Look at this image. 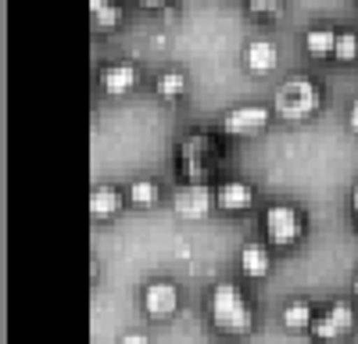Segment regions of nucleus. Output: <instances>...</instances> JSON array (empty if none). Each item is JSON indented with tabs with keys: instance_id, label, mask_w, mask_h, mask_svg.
Here are the masks:
<instances>
[{
	"instance_id": "1",
	"label": "nucleus",
	"mask_w": 358,
	"mask_h": 344,
	"mask_svg": "<svg viewBox=\"0 0 358 344\" xmlns=\"http://www.w3.org/2000/svg\"><path fill=\"white\" fill-rule=\"evenodd\" d=\"M208 312H212L215 330H222V334H251L255 330V305L233 280H219L212 287Z\"/></svg>"
},
{
	"instance_id": "2",
	"label": "nucleus",
	"mask_w": 358,
	"mask_h": 344,
	"mask_svg": "<svg viewBox=\"0 0 358 344\" xmlns=\"http://www.w3.org/2000/svg\"><path fill=\"white\" fill-rule=\"evenodd\" d=\"M176 162H179V172H183L187 180L204 183V180L219 169V162H222V148H219V140H215L212 133H204V129H190V133L179 136Z\"/></svg>"
},
{
	"instance_id": "3",
	"label": "nucleus",
	"mask_w": 358,
	"mask_h": 344,
	"mask_svg": "<svg viewBox=\"0 0 358 344\" xmlns=\"http://www.w3.org/2000/svg\"><path fill=\"white\" fill-rule=\"evenodd\" d=\"M319 108H322V86L312 76H290L276 90V115L287 122L312 119Z\"/></svg>"
},
{
	"instance_id": "4",
	"label": "nucleus",
	"mask_w": 358,
	"mask_h": 344,
	"mask_svg": "<svg viewBox=\"0 0 358 344\" xmlns=\"http://www.w3.org/2000/svg\"><path fill=\"white\" fill-rule=\"evenodd\" d=\"M265 237L280 244V248H290L305 237V212L290 205V201H276V205L265 208Z\"/></svg>"
},
{
	"instance_id": "5",
	"label": "nucleus",
	"mask_w": 358,
	"mask_h": 344,
	"mask_svg": "<svg viewBox=\"0 0 358 344\" xmlns=\"http://www.w3.org/2000/svg\"><path fill=\"white\" fill-rule=\"evenodd\" d=\"M351 330H355V308L348 301H330L322 312H315V320L308 327V334L319 344H341L351 337Z\"/></svg>"
},
{
	"instance_id": "6",
	"label": "nucleus",
	"mask_w": 358,
	"mask_h": 344,
	"mask_svg": "<svg viewBox=\"0 0 358 344\" xmlns=\"http://www.w3.org/2000/svg\"><path fill=\"white\" fill-rule=\"evenodd\" d=\"M273 111L265 104H233L226 115H222V133L226 136H255L268 126Z\"/></svg>"
},
{
	"instance_id": "7",
	"label": "nucleus",
	"mask_w": 358,
	"mask_h": 344,
	"mask_svg": "<svg viewBox=\"0 0 358 344\" xmlns=\"http://www.w3.org/2000/svg\"><path fill=\"white\" fill-rule=\"evenodd\" d=\"M212 205H215V190H208V183L183 180L172 190V208H176V215H183V219H201Z\"/></svg>"
},
{
	"instance_id": "8",
	"label": "nucleus",
	"mask_w": 358,
	"mask_h": 344,
	"mask_svg": "<svg viewBox=\"0 0 358 344\" xmlns=\"http://www.w3.org/2000/svg\"><path fill=\"white\" fill-rule=\"evenodd\" d=\"M143 312L151 315V320H172L179 312V287L172 280H151L143 287Z\"/></svg>"
},
{
	"instance_id": "9",
	"label": "nucleus",
	"mask_w": 358,
	"mask_h": 344,
	"mask_svg": "<svg viewBox=\"0 0 358 344\" xmlns=\"http://www.w3.org/2000/svg\"><path fill=\"white\" fill-rule=\"evenodd\" d=\"M215 205L222 212H248L255 205V187L241 176H226L219 187H215Z\"/></svg>"
},
{
	"instance_id": "10",
	"label": "nucleus",
	"mask_w": 358,
	"mask_h": 344,
	"mask_svg": "<svg viewBox=\"0 0 358 344\" xmlns=\"http://www.w3.org/2000/svg\"><path fill=\"white\" fill-rule=\"evenodd\" d=\"M136 83H140V69H136L133 62H108V65L101 69V90L111 94V97L129 94Z\"/></svg>"
},
{
	"instance_id": "11",
	"label": "nucleus",
	"mask_w": 358,
	"mask_h": 344,
	"mask_svg": "<svg viewBox=\"0 0 358 344\" xmlns=\"http://www.w3.org/2000/svg\"><path fill=\"white\" fill-rule=\"evenodd\" d=\"M276 62H280V47H276V40H268V36H255V40H248L244 43V65L251 69V72H273L276 69Z\"/></svg>"
},
{
	"instance_id": "12",
	"label": "nucleus",
	"mask_w": 358,
	"mask_h": 344,
	"mask_svg": "<svg viewBox=\"0 0 358 344\" xmlns=\"http://www.w3.org/2000/svg\"><path fill=\"white\" fill-rule=\"evenodd\" d=\"M241 273H244V276H251V280H262V276L273 273V255H268V248H265V244L248 241V244L241 248Z\"/></svg>"
},
{
	"instance_id": "13",
	"label": "nucleus",
	"mask_w": 358,
	"mask_h": 344,
	"mask_svg": "<svg viewBox=\"0 0 358 344\" xmlns=\"http://www.w3.org/2000/svg\"><path fill=\"white\" fill-rule=\"evenodd\" d=\"M118 208H122V190L111 187V183H101L94 187V194H90V212H94L97 219L104 215H115Z\"/></svg>"
},
{
	"instance_id": "14",
	"label": "nucleus",
	"mask_w": 358,
	"mask_h": 344,
	"mask_svg": "<svg viewBox=\"0 0 358 344\" xmlns=\"http://www.w3.org/2000/svg\"><path fill=\"white\" fill-rule=\"evenodd\" d=\"M90 22H94L97 33L118 29V22H122V8H118V0H90Z\"/></svg>"
},
{
	"instance_id": "15",
	"label": "nucleus",
	"mask_w": 358,
	"mask_h": 344,
	"mask_svg": "<svg viewBox=\"0 0 358 344\" xmlns=\"http://www.w3.org/2000/svg\"><path fill=\"white\" fill-rule=\"evenodd\" d=\"M337 33H341V29H334V25H312L308 33H305V50H308V54H319V57L334 54Z\"/></svg>"
},
{
	"instance_id": "16",
	"label": "nucleus",
	"mask_w": 358,
	"mask_h": 344,
	"mask_svg": "<svg viewBox=\"0 0 358 344\" xmlns=\"http://www.w3.org/2000/svg\"><path fill=\"white\" fill-rule=\"evenodd\" d=\"M155 94L165 97V101H176V97H183L187 94V72H179V69H165L155 76Z\"/></svg>"
},
{
	"instance_id": "17",
	"label": "nucleus",
	"mask_w": 358,
	"mask_h": 344,
	"mask_svg": "<svg viewBox=\"0 0 358 344\" xmlns=\"http://www.w3.org/2000/svg\"><path fill=\"white\" fill-rule=\"evenodd\" d=\"M129 201L136 208H155L158 201H162V187H158V180H151V176H136L133 183H129Z\"/></svg>"
},
{
	"instance_id": "18",
	"label": "nucleus",
	"mask_w": 358,
	"mask_h": 344,
	"mask_svg": "<svg viewBox=\"0 0 358 344\" xmlns=\"http://www.w3.org/2000/svg\"><path fill=\"white\" fill-rule=\"evenodd\" d=\"M312 320H315V308H312L305 298H294V301L283 305V327H290V330H308Z\"/></svg>"
},
{
	"instance_id": "19",
	"label": "nucleus",
	"mask_w": 358,
	"mask_h": 344,
	"mask_svg": "<svg viewBox=\"0 0 358 344\" xmlns=\"http://www.w3.org/2000/svg\"><path fill=\"white\" fill-rule=\"evenodd\" d=\"M334 57L337 62H355L358 57V29H341L337 33V47H334Z\"/></svg>"
},
{
	"instance_id": "20",
	"label": "nucleus",
	"mask_w": 358,
	"mask_h": 344,
	"mask_svg": "<svg viewBox=\"0 0 358 344\" xmlns=\"http://www.w3.org/2000/svg\"><path fill=\"white\" fill-rule=\"evenodd\" d=\"M248 11L255 18H280L283 15V0H248Z\"/></svg>"
},
{
	"instance_id": "21",
	"label": "nucleus",
	"mask_w": 358,
	"mask_h": 344,
	"mask_svg": "<svg viewBox=\"0 0 358 344\" xmlns=\"http://www.w3.org/2000/svg\"><path fill=\"white\" fill-rule=\"evenodd\" d=\"M118 344H151V337H147V334H126Z\"/></svg>"
},
{
	"instance_id": "22",
	"label": "nucleus",
	"mask_w": 358,
	"mask_h": 344,
	"mask_svg": "<svg viewBox=\"0 0 358 344\" xmlns=\"http://www.w3.org/2000/svg\"><path fill=\"white\" fill-rule=\"evenodd\" d=\"M348 126L358 133V101H351V108H348Z\"/></svg>"
},
{
	"instance_id": "23",
	"label": "nucleus",
	"mask_w": 358,
	"mask_h": 344,
	"mask_svg": "<svg viewBox=\"0 0 358 344\" xmlns=\"http://www.w3.org/2000/svg\"><path fill=\"white\" fill-rule=\"evenodd\" d=\"M136 4L143 8V11H158V8H165L169 0H136Z\"/></svg>"
},
{
	"instance_id": "24",
	"label": "nucleus",
	"mask_w": 358,
	"mask_h": 344,
	"mask_svg": "<svg viewBox=\"0 0 358 344\" xmlns=\"http://www.w3.org/2000/svg\"><path fill=\"white\" fill-rule=\"evenodd\" d=\"M351 215H355V222H358V183H355V190H351Z\"/></svg>"
},
{
	"instance_id": "25",
	"label": "nucleus",
	"mask_w": 358,
	"mask_h": 344,
	"mask_svg": "<svg viewBox=\"0 0 358 344\" xmlns=\"http://www.w3.org/2000/svg\"><path fill=\"white\" fill-rule=\"evenodd\" d=\"M355 294H358V276H355Z\"/></svg>"
}]
</instances>
